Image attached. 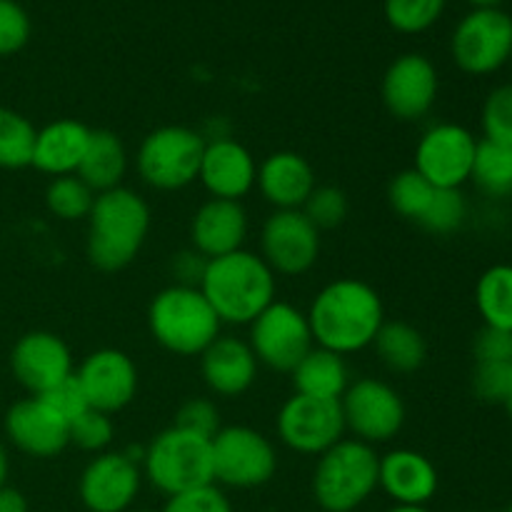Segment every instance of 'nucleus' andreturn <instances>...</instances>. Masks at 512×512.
<instances>
[{
	"label": "nucleus",
	"mask_w": 512,
	"mask_h": 512,
	"mask_svg": "<svg viewBox=\"0 0 512 512\" xmlns=\"http://www.w3.org/2000/svg\"><path fill=\"white\" fill-rule=\"evenodd\" d=\"M305 315L315 345L345 358L375 343L385 323V305L365 280L338 278L318 290Z\"/></svg>",
	"instance_id": "1"
},
{
	"label": "nucleus",
	"mask_w": 512,
	"mask_h": 512,
	"mask_svg": "<svg viewBox=\"0 0 512 512\" xmlns=\"http://www.w3.org/2000/svg\"><path fill=\"white\" fill-rule=\"evenodd\" d=\"M150 233V208L135 190L120 188L95 195L88 215V260L103 273L128 268Z\"/></svg>",
	"instance_id": "2"
},
{
	"label": "nucleus",
	"mask_w": 512,
	"mask_h": 512,
	"mask_svg": "<svg viewBox=\"0 0 512 512\" xmlns=\"http://www.w3.org/2000/svg\"><path fill=\"white\" fill-rule=\"evenodd\" d=\"M200 290L213 305L220 323L250 325L270 303H275V273L260 255L240 248L213 258L205 265Z\"/></svg>",
	"instance_id": "3"
},
{
	"label": "nucleus",
	"mask_w": 512,
	"mask_h": 512,
	"mask_svg": "<svg viewBox=\"0 0 512 512\" xmlns=\"http://www.w3.org/2000/svg\"><path fill=\"white\" fill-rule=\"evenodd\" d=\"M220 318L195 285H168L148 305V330L155 343L178 358H195L220 338Z\"/></svg>",
	"instance_id": "4"
},
{
	"label": "nucleus",
	"mask_w": 512,
	"mask_h": 512,
	"mask_svg": "<svg viewBox=\"0 0 512 512\" xmlns=\"http://www.w3.org/2000/svg\"><path fill=\"white\" fill-rule=\"evenodd\" d=\"M380 455L373 445L343 438L313 470V498L325 512H353L378 490Z\"/></svg>",
	"instance_id": "5"
},
{
	"label": "nucleus",
	"mask_w": 512,
	"mask_h": 512,
	"mask_svg": "<svg viewBox=\"0 0 512 512\" xmlns=\"http://www.w3.org/2000/svg\"><path fill=\"white\" fill-rule=\"evenodd\" d=\"M143 478L165 498L215 485L210 440L168 428L155 435L143 453Z\"/></svg>",
	"instance_id": "6"
},
{
	"label": "nucleus",
	"mask_w": 512,
	"mask_h": 512,
	"mask_svg": "<svg viewBox=\"0 0 512 512\" xmlns=\"http://www.w3.org/2000/svg\"><path fill=\"white\" fill-rule=\"evenodd\" d=\"M205 138L185 125L150 130L135 155V170L148 188L175 193L198 180Z\"/></svg>",
	"instance_id": "7"
},
{
	"label": "nucleus",
	"mask_w": 512,
	"mask_h": 512,
	"mask_svg": "<svg viewBox=\"0 0 512 512\" xmlns=\"http://www.w3.org/2000/svg\"><path fill=\"white\" fill-rule=\"evenodd\" d=\"M215 485L253 490L270 483L278 470V453L268 435L248 425H228L210 440Z\"/></svg>",
	"instance_id": "8"
},
{
	"label": "nucleus",
	"mask_w": 512,
	"mask_h": 512,
	"mask_svg": "<svg viewBox=\"0 0 512 512\" xmlns=\"http://www.w3.org/2000/svg\"><path fill=\"white\" fill-rule=\"evenodd\" d=\"M248 328V345L255 360L275 373L290 375L295 365L315 348L308 315L283 300L270 303Z\"/></svg>",
	"instance_id": "9"
},
{
	"label": "nucleus",
	"mask_w": 512,
	"mask_h": 512,
	"mask_svg": "<svg viewBox=\"0 0 512 512\" xmlns=\"http://www.w3.org/2000/svg\"><path fill=\"white\" fill-rule=\"evenodd\" d=\"M450 53L463 73L493 75L510 63L512 18L500 8H473L453 30Z\"/></svg>",
	"instance_id": "10"
},
{
	"label": "nucleus",
	"mask_w": 512,
	"mask_h": 512,
	"mask_svg": "<svg viewBox=\"0 0 512 512\" xmlns=\"http://www.w3.org/2000/svg\"><path fill=\"white\" fill-rule=\"evenodd\" d=\"M340 410L345 430H350L355 440L373 448L398 438L408 415L403 395L378 378H360L350 383L340 398Z\"/></svg>",
	"instance_id": "11"
},
{
	"label": "nucleus",
	"mask_w": 512,
	"mask_h": 512,
	"mask_svg": "<svg viewBox=\"0 0 512 512\" xmlns=\"http://www.w3.org/2000/svg\"><path fill=\"white\" fill-rule=\"evenodd\" d=\"M280 443L298 455H320L345 438L340 400H318L308 395L288 398L275 420Z\"/></svg>",
	"instance_id": "12"
},
{
	"label": "nucleus",
	"mask_w": 512,
	"mask_h": 512,
	"mask_svg": "<svg viewBox=\"0 0 512 512\" xmlns=\"http://www.w3.org/2000/svg\"><path fill=\"white\" fill-rule=\"evenodd\" d=\"M478 138L460 123H435L415 145L413 168L435 188H463L473 170Z\"/></svg>",
	"instance_id": "13"
},
{
	"label": "nucleus",
	"mask_w": 512,
	"mask_h": 512,
	"mask_svg": "<svg viewBox=\"0 0 512 512\" xmlns=\"http://www.w3.org/2000/svg\"><path fill=\"white\" fill-rule=\"evenodd\" d=\"M260 258L275 275H305L320 258V230L303 210H273L260 230Z\"/></svg>",
	"instance_id": "14"
},
{
	"label": "nucleus",
	"mask_w": 512,
	"mask_h": 512,
	"mask_svg": "<svg viewBox=\"0 0 512 512\" xmlns=\"http://www.w3.org/2000/svg\"><path fill=\"white\" fill-rule=\"evenodd\" d=\"M440 78L433 60L423 53H405L388 65L380 85L383 105L400 123L423 120L438 100Z\"/></svg>",
	"instance_id": "15"
},
{
	"label": "nucleus",
	"mask_w": 512,
	"mask_h": 512,
	"mask_svg": "<svg viewBox=\"0 0 512 512\" xmlns=\"http://www.w3.org/2000/svg\"><path fill=\"white\" fill-rule=\"evenodd\" d=\"M88 408L115 415L128 408L138 395V368L133 358L118 348H100L90 353L75 370Z\"/></svg>",
	"instance_id": "16"
},
{
	"label": "nucleus",
	"mask_w": 512,
	"mask_h": 512,
	"mask_svg": "<svg viewBox=\"0 0 512 512\" xmlns=\"http://www.w3.org/2000/svg\"><path fill=\"white\" fill-rule=\"evenodd\" d=\"M143 485V470L128 453H100L78 480L80 503L88 512H128Z\"/></svg>",
	"instance_id": "17"
},
{
	"label": "nucleus",
	"mask_w": 512,
	"mask_h": 512,
	"mask_svg": "<svg viewBox=\"0 0 512 512\" xmlns=\"http://www.w3.org/2000/svg\"><path fill=\"white\" fill-rule=\"evenodd\" d=\"M10 370L30 395H45L75 373L73 353L60 335L30 330L10 350Z\"/></svg>",
	"instance_id": "18"
},
{
	"label": "nucleus",
	"mask_w": 512,
	"mask_h": 512,
	"mask_svg": "<svg viewBox=\"0 0 512 512\" xmlns=\"http://www.w3.org/2000/svg\"><path fill=\"white\" fill-rule=\"evenodd\" d=\"M5 435L30 458H58L70 445V423L43 398L30 395L10 405L5 413Z\"/></svg>",
	"instance_id": "19"
},
{
	"label": "nucleus",
	"mask_w": 512,
	"mask_h": 512,
	"mask_svg": "<svg viewBox=\"0 0 512 512\" xmlns=\"http://www.w3.org/2000/svg\"><path fill=\"white\" fill-rule=\"evenodd\" d=\"M255 178L258 163L243 143L233 138L205 140L198 180L210 198L240 203L255 188Z\"/></svg>",
	"instance_id": "20"
},
{
	"label": "nucleus",
	"mask_w": 512,
	"mask_h": 512,
	"mask_svg": "<svg viewBox=\"0 0 512 512\" xmlns=\"http://www.w3.org/2000/svg\"><path fill=\"white\" fill-rule=\"evenodd\" d=\"M438 485V470L428 455L410 448H398L380 455L378 488L395 505L425 508L438 493Z\"/></svg>",
	"instance_id": "21"
},
{
	"label": "nucleus",
	"mask_w": 512,
	"mask_h": 512,
	"mask_svg": "<svg viewBox=\"0 0 512 512\" xmlns=\"http://www.w3.org/2000/svg\"><path fill=\"white\" fill-rule=\"evenodd\" d=\"M245 238H248V213L243 203L235 200H205L190 220V243L205 260L235 253L243 248Z\"/></svg>",
	"instance_id": "22"
},
{
	"label": "nucleus",
	"mask_w": 512,
	"mask_h": 512,
	"mask_svg": "<svg viewBox=\"0 0 512 512\" xmlns=\"http://www.w3.org/2000/svg\"><path fill=\"white\" fill-rule=\"evenodd\" d=\"M258 365L250 345L233 335H220L200 355L203 383L218 398H240L248 393L258 378Z\"/></svg>",
	"instance_id": "23"
},
{
	"label": "nucleus",
	"mask_w": 512,
	"mask_h": 512,
	"mask_svg": "<svg viewBox=\"0 0 512 512\" xmlns=\"http://www.w3.org/2000/svg\"><path fill=\"white\" fill-rule=\"evenodd\" d=\"M255 188L275 210H300L318 188V178L308 158L293 150H278L258 165Z\"/></svg>",
	"instance_id": "24"
},
{
	"label": "nucleus",
	"mask_w": 512,
	"mask_h": 512,
	"mask_svg": "<svg viewBox=\"0 0 512 512\" xmlns=\"http://www.w3.org/2000/svg\"><path fill=\"white\" fill-rule=\"evenodd\" d=\"M93 130L75 118H58L53 123L43 125L35 133L33 158L30 168L60 178V175H75L80 160H83L85 148Z\"/></svg>",
	"instance_id": "25"
},
{
	"label": "nucleus",
	"mask_w": 512,
	"mask_h": 512,
	"mask_svg": "<svg viewBox=\"0 0 512 512\" xmlns=\"http://www.w3.org/2000/svg\"><path fill=\"white\" fill-rule=\"evenodd\" d=\"M125 173H128V153H125L123 140L113 130H93L75 175L95 195H100L120 188Z\"/></svg>",
	"instance_id": "26"
},
{
	"label": "nucleus",
	"mask_w": 512,
	"mask_h": 512,
	"mask_svg": "<svg viewBox=\"0 0 512 512\" xmlns=\"http://www.w3.org/2000/svg\"><path fill=\"white\" fill-rule=\"evenodd\" d=\"M298 395L318 400H340L350 385V370L343 355L315 345L290 373Z\"/></svg>",
	"instance_id": "27"
},
{
	"label": "nucleus",
	"mask_w": 512,
	"mask_h": 512,
	"mask_svg": "<svg viewBox=\"0 0 512 512\" xmlns=\"http://www.w3.org/2000/svg\"><path fill=\"white\" fill-rule=\"evenodd\" d=\"M380 363L398 375H410L423 368L428 358V343L415 325L405 320H385L373 343Z\"/></svg>",
	"instance_id": "28"
},
{
	"label": "nucleus",
	"mask_w": 512,
	"mask_h": 512,
	"mask_svg": "<svg viewBox=\"0 0 512 512\" xmlns=\"http://www.w3.org/2000/svg\"><path fill=\"white\" fill-rule=\"evenodd\" d=\"M475 308L483 325L512 333V265H490L475 283Z\"/></svg>",
	"instance_id": "29"
},
{
	"label": "nucleus",
	"mask_w": 512,
	"mask_h": 512,
	"mask_svg": "<svg viewBox=\"0 0 512 512\" xmlns=\"http://www.w3.org/2000/svg\"><path fill=\"white\" fill-rule=\"evenodd\" d=\"M470 183L485 195V198L503 200L512 195V148L510 145L493 143V140H478L475 150Z\"/></svg>",
	"instance_id": "30"
},
{
	"label": "nucleus",
	"mask_w": 512,
	"mask_h": 512,
	"mask_svg": "<svg viewBox=\"0 0 512 512\" xmlns=\"http://www.w3.org/2000/svg\"><path fill=\"white\" fill-rule=\"evenodd\" d=\"M35 133L38 130L25 115L0 105V168H28L30 158H33Z\"/></svg>",
	"instance_id": "31"
},
{
	"label": "nucleus",
	"mask_w": 512,
	"mask_h": 512,
	"mask_svg": "<svg viewBox=\"0 0 512 512\" xmlns=\"http://www.w3.org/2000/svg\"><path fill=\"white\" fill-rule=\"evenodd\" d=\"M93 203L95 193L78 175H60V178L50 180L45 188V205H48L50 215L65 220V223L88 220Z\"/></svg>",
	"instance_id": "32"
},
{
	"label": "nucleus",
	"mask_w": 512,
	"mask_h": 512,
	"mask_svg": "<svg viewBox=\"0 0 512 512\" xmlns=\"http://www.w3.org/2000/svg\"><path fill=\"white\" fill-rule=\"evenodd\" d=\"M435 195V185H430L415 168L400 170L388 183V203L403 220L418 225Z\"/></svg>",
	"instance_id": "33"
},
{
	"label": "nucleus",
	"mask_w": 512,
	"mask_h": 512,
	"mask_svg": "<svg viewBox=\"0 0 512 512\" xmlns=\"http://www.w3.org/2000/svg\"><path fill=\"white\" fill-rule=\"evenodd\" d=\"M468 220V198L463 188H435L433 200L418 225L433 235H453Z\"/></svg>",
	"instance_id": "34"
},
{
	"label": "nucleus",
	"mask_w": 512,
	"mask_h": 512,
	"mask_svg": "<svg viewBox=\"0 0 512 512\" xmlns=\"http://www.w3.org/2000/svg\"><path fill=\"white\" fill-rule=\"evenodd\" d=\"M448 0H385V20L393 30L418 35L433 28L445 13Z\"/></svg>",
	"instance_id": "35"
},
{
	"label": "nucleus",
	"mask_w": 512,
	"mask_h": 512,
	"mask_svg": "<svg viewBox=\"0 0 512 512\" xmlns=\"http://www.w3.org/2000/svg\"><path fill=\"white\" fill-rule=\"evenodd\" d=\"M483 138L512 148V83L493 88L480 110Z\"/></svg>",
	"instance_id": "36"
},
{
	"label": "nucleus",
	"mask_w": 512,
	"mask_h": 512,
	"mask_svg": "<svg viewBox=\"0 0 512 512\" xmlns=\"http://www.w3.org/2000/svg\"><path fill=\"white\" fill-rule=\"evenodd\" d=\"M300 210L318 230H333L345 223L350 213V203L348 195L335 188V185H318Z\"/></svg>",
	"instance_id": "37"
},
{
	"label": "nucleus",
	"mask_w": 512,
	"mask_h": 512,
	"mask_svg": "<svg viewBox=\"0 0 512 512\" xmlns=\"http://www.w3.org/2000/svg\"><path fill=\"white\" fill-rule=\"evenodd\" d=\"M115 438L113 415L88 408L70 423V445L85 450V453H108V445Z\"/></svg>",
	"instance_id": "38"
},
{
	"label": "nucleus",
	"mask_w": 512,
	"mask_h": 512,
	"mask_svg": "<svg viewBox=\"0 0 512 512\" xmlns=\"http://www.w3.org/2000/svg\"><path fill=\"white\" fill-rule=\"evenodd\" d=\"M473 393L483 403L503 405L512 393V360L500 363H475Z\"/></svg>",
	"instance_id": "39"
},
{
	"label": "nucleus",
	"mask_w": 512,
	"mask_h": 512,
	"mask_svg": "<svg viewBox=\"0 0 512 512\" xmlns=\"http://www.w3.org/2000/svg\"><path fill=\"white\" fill-rule=\"evenodd\" d=\"M175 428L185 433L200 435V438L213 440L223 425H220V410L213 400L208 398H190L175 413Z\"/></svg>",
	"instance_id": "40"
},
{
	"label": "nucleus",
	"mask_w": 512,
	"mask_h": 512,
	"mask_svg": "<svg viewBox=\"0 0 512 512\" xmlns=\"http://www.w3.org/2000/svg\"><path fill=\"white\" fill-rule=\"evenodd\" d=\"M28 13L15 0H0V58L20 53L30 40Z\"/></svg>",
	"instance_id": "41"
},
{
	"label": "nucleus",
	"mask_w": 512,
	"mask_h": 512,
	"mask_svg": "<svg viewBox=\"0 0 512 512\" xmlns=\"http://www.w3.org/2000/svg\"><path fill=\"white\" fill-rule=\"evenodd\" d=\"M160 512H235L228 495L218 485H205V488L190 490L168 498Z\"/></svg>",
	"instance_id": "42"
},
{
	"label": "nucleus",
	"mask_w": 512,
	"mask_h": 512,
	"mask_svg": "<svg viewBox=\"0 0 512 512\" xmlns=\"http://www.w3.org/2000/svg\"><path fill=\"white\" fill-rule=\"evenodd\" d=\"M38 398H43L45 403H48L55 413L63 415L68 423H73L80 413L88 410V403H85L83 390H80L78 380H75V373L70 375L68 380H63L60 385H55L53 390H48L45 395H38Z\"/></svg>",
	"instance_id": "43"
},
{
	"label": "nucleus",
	"mask_w": 512,
	"mask_h": 512,
	"mask_svg": "<svg viewBox=\"0 0 512 512\" xmlns=\"http://www.w3.org/2000/svg\"><path fill=\"white\" fill-rule=\"evenodd\" d=\"M475 363H500L512 360V333L483 325L473 340Z\"/></svg>",
	"instance_id": "44"
},
{
	"label": "nucleus",
	"mask_w": 512,
	"mask_h": 512,
	"mask_svg": "<svg viewBox=\"0 0 512 512\" xmlns=\"http://www.w3.org/2000/svg\"><path fill=\"white\" fill-rule=\"evenodd\" d=\"M205 265H208V260H205L200 253H195V250H185V253H180L173 263L175 275H178V283L195 285V288H198L200 278H203L205 273Z\"/></svg>",
	"instance_id": "45"
},
{
	"label": "nucleus",
	"mask_w": 512,
	"mask_h": 512,
	"mask_svg": "<svg viewBox=\"0 0 512 512\" xmlns=\"http://www.w3.org/2000/svg\"><path fill=\"white\" fill-rule=\"evenodd\" d=\"M0 512H28V500L18 488H0Z\"/></svg>",
	"instance_id": "46"
},
{
	"label": "nucleus",
	"mask_w": 512,
	"mask_h": 512,
	"mask_svg": "<svg viewBox=\"0 0 512 512\" xmlns=\"http://www.w3.org/2000/svg\"><path fill=\"white\" fill-rule=\"evenodd\" d=\"M8 473H10V458H8V450L0 445V488L8 485Z\"/></svg>",
	"instance_id": "47"
},
{
	"label": "nucleus",
	"mask_w": 512,
	"mask_h": 512,
	"mask_svg": "<svg viewBox=\"0 0 512 512\" xmlns=\"http://www.w3.org/2000/svg\"><path fill=\"white\" fill-rule=\"evenodd\" d=\"M468 3L475 5V8H498L505 0H468Z\"/></svg>",
	"instance_id": "48"
},
{
	"label": "nucleus",
	"mask_w": 512,
	"mask_h": 512,
	"mask_svg": "<svg viewBox=\"0 0 512 512\" xmlns=\"http://www.w3.org/2000/svg\"><path fill=\"white\" fill-rule=\"evenodd\" d=\"M388 512H430L428 508H410V505H395Z\"/></svg>",
	"instance_id": "49"
},
{
	"label": "nucleus",
	"mask_w": 512,
	"mask_h": 512,
	"mask_svg": "<svg viewBox=\"0 0 512 512\" xmlns=\"http://www.w3.org/2000/svg\"><path fill=\"white\" fill-rule=\"evenodd\" d=\"M503 408L508 410V415H510V418H512V393L508 395V400H505V403H503Z\"/></svg>",
	"instance_id": "50"
},
{
	"label": "nucleus",
	"mask_w": 512,
	"mask_h": 512,
	"mask_svg": "<svg viewBox=\"0 0 512 512\" xmlns=\"http://www.w3.org/2000/svg\"><path fill=\"white\" fill-rule=\"evenodd\" d=\"M503 512H512V503H510V505H508V508H505Z\"/></svg>",
	"instance_id": "51"
},
{
	"label": "nucleus",
	"mask_w": 512,
	"mask_h": 512,
	"mask_svg": "<svg viewBox=\"0 0 512 512\" xmlns=\"http://www.w3.org/2000/svg\"><path fill=\"white\" fill-rule=\"evenodd\" d=\"M133 512H155V510H133Z\"/></svg>",
	"instance_id": "52"
},
{
	"label": "nucleus",
	"mask_w": 512,
	"mask_h": 512,
	"mask_svg": "<svg viewBox=\"0 0 512 512\" xmlns=\"http://www.w3.org/2000/svg\"><path fill=\"white\" fill-rule=\"evenodd\" d=\"M510 63H512V53H510Z\"/></svg>",
	"instance_id": "53"
}]
</instances>
